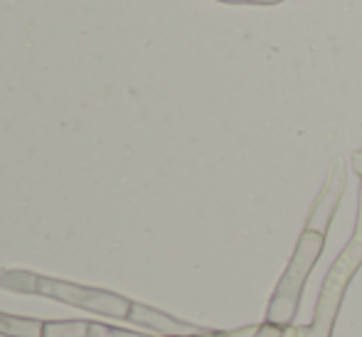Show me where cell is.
I'll list each match as a JSON object with an SVG mask.
<instances>
[{
    "mask_svg": "<svg viewBox=\"0 0 362 337\" xmlns=\"http://www.w3.org/2000/svg\"><path fill=\"white\" fill-rule=\"evenodd\" d=\"M249 3H276V0H249Z\"/></svg>",
    "mask_w": 362,
    "mask_h": 337,
    "instance_id": "6",
    "label": "cell"
},
{
    "mask_svg": "<svg viewBox=\"0 0 362 337\" xmlns=\"http://www.w3.org/2000/svg\"><path fill=\"white\" fill-rule=\"evenodd\" d=\"M345 192V165L343 160H333L328 177H325L323 187L318 192V200H315L313 209L308 214V222H305V232H315V234H328L330 222L335 217V209L338 202Z\"/></svg>",
    "mask_w": 362,
    "mask_h": 337,
    "instance_id": "3",
    "label": "cell"
},
{
    "mask_svg": "<svg viewBox=\"0 0 362 337\" xmlns=\"http://www.w3.org/2000/svg\"><path fill=\"white\" fill-rule=\"evenodd\" d=\"M353 162H355V170H358V175H362V153H355Z\"/></svg>",
    "mask_w": 362,
    "mask_h": 337,
    "instance_id": "5",
    "label": "cell"
},
{
    "mask_svg": "<svg viewBox=\"0 0 362 337\" xmlns=\"http://www.w3.org/2000/svg\"><path fill=\"white\" fill-rule=\"evenodd\" d=\"M252 337H300V330L296 325H276V323H267L257 325Z\"/></svg>",
    "mask_w": 362,
    "mask_h": 337,
    "instance_id": "4",
    "label": "cell"
},
{
    "mask_svg": "<svg viewBox=\"0 0 362 337\" xmlns=\"http://www.w3.org/2000/svg\"><path fill=\"white\" fill-rule=\"evenodd\" d=\"M362 266V185L358 195V219H355V232L350 242L345 244L343 252L335 256L333 266L325 276L323 285H320L318 303H315V313L308 328H300V337H333L335 320H338L340 305L348 293V285L353 276Z\"/></svg>",
    "mask_w": 362,
    "mask_h": 337,
    "instance_id": "1",
    "label": "cell"
},
{
    "mask_svg": "<svg viewBox=\"0 0 362 337\" xmlns=\"http://www.w3.org/2000/svg\"><path fill=\"white\" fill-rule=\"evenodd\" d=\"M325 247V237L315 232H303L293 249V256L288 259V266L281 273V280L276 283V290L272 293L267 308V323L276 325H293L298 315V305L303 300V288L308 280L315 261L320 259Z\"/></svg>",
    "mask_w": 362,
    "mask_h": 337,
    "instance_id": "2",
    "label": "cell"
}]
</instances>
